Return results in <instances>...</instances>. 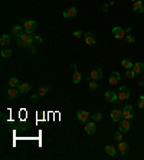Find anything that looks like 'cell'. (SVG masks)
I'll list each match as a JSON object with an SVG mask.
<instances>
[{"mask_svg": "<svg viewBox=\"0 0 144 160\" xmlns=\"http://www.w3.org/2000/svg\"><path fill=\"white\" fill-rule=\"evenodd\" d=\"M72 35H74V38H75V39H79V38L82 36V31H79V29H78V31H75Z\"/></svg>", "mask_w": 144, "mask_h": 160, "instance_id": "33", "label": "cell"}, {"mask_svg": "<svg viewBox=\"0 0 144 160\" xmlns=\"http://www.w3.org/2000/svg\"><path fill=\"white\" fill-rule=\"evenodd\" d=\"M133 9H134V12H137V13H143V12H144V5H143L141 0H137V2L133 3Z\"/></svg>", "mask_w": 144, "mask_h": 160, "instance_id": "15", "label": "cell"}, {"mask_svg": "<svg viewBox=\"0 0 144 160\" xmlns=\"http://www.w3.org/2000/svg\"><path fill=\"white\" fill-rule=\"evenodd\" d=\"M128 148H130V147H128V144H127L125 141H120V143H118V150H120V153H121L122 156H125V154L128 153Z\"/></svg>", "mask_w": 144, "mask_h": 160, "instance_id": "19", "label": "cell"}, {"mask_svg": "<svg viewBox=\"0 0 144 160\" xmlns=\"http://www.w3.org/2000/svg\"><path fill=\"white\" fill-rule=\"evenodd\" d=\"M138 85H140V87H144V81H140V82H138Z\"/></svg>", "mask_w": 144, "mask_h": 160, "instance_id": "38", "label": "cell"}, {"mask_svg": "<svg viewBox=\"0 0 144 160\" xmlns=\"http://www.w3.org/2000/svg\"><path fill=\"white\" fill-rule=\"evenodd\" d=\"M95 131H97V125H95L94 121L85 124V133H87V134H94Z\"/></svg>", "mask_w": 144, "mask_h": 160, "instance_id": "14", "label": "cell"}, {"mask_svg": "<svg viewBox=\"0 0 144 160\" xmlns=\"http://www.w3.org/2000/svg\"><path fill=\"white\" fill-rule=\"evenodd\" d=\"M121 65H122V68H124V69H131L134 64H133V61H131V59H128V58H127V59H122V61H121Z\"/></svg>", "mask_w": 144, "mask_h": 160, "instance_id": "22", "label": "cell"}, {"mask_svg": "<svg viewBox=\"0 0 144 160\" xmlns=\"http://www.w3.org/2000/svg\"><path fill=\"white\" fill-rule=\"evenodd\" d=\"M19 94H20L19 88H13V87H10V88L7 89V98H9V100H15Z\"/></svg>", "mask_w": 144, "mask_h": 160, "instance_id": "12", "label": "cell"}, {"mask_svg": "<svg viewBox=\"0 0 144 160\" xmlns=\"http://www.w3.org/2000/svg\"><path fill=\"white\" fill-rule=\"evenodd\" d=\"M104 100H105L108 104L117 102V101H118V94H117V92H112V91H105V92H104Z\"/></svg>", "mask_w": 144, "mask_h": 160, "instance_id": "3", "label": "cell"}, {"mask_svg": "<svg viewBox=\"0 0 144 160\" xmlns=\"http://www.w3.org/2000/svg\"><path fill=\"white\" fill-rule=\"evenodd\" d=\"M9 85H10V87H13V88H19V85H20V84H19V79H18L16 77H12V78L9 79Z\"/></svg>", "mask_w": 144, "mask_h": 160, "instance_id": "25", "label": "cell"}, {"mask_svg": "<svg viewBox=\"0 0 144 160\" xmlns=\"http://www.w3.org/2000/svg\"><path fill=\"white\" fill-rule=\"evenodd\" d=\"M12 55H13V52L10 49H6V48L2 49V58H10Z\"/></svg>", "mask_w": 144, "mask_h": 160, "instance_id": "26", "label": "cell"}, {"mask_svg": "<svg viewBox=\"0 0 144 160\" xmlns=\"http://www.w3.org/2000/svg\"><path fill=\"white\" fill-rule=\"evenodd\" d=\"M104 150H105V153H107L108 156H115V153H117V148H115L112 144H107Z\"/></svg>", "mask_w": 144, "mask_h": 160, "instance_id": "21", "label": "cell"}, {"mask_svg": "<svg viewBox=\"0 0 144 160\" xmlns=\"http://www.w3.org/2000/svg\"><path fill=\"white\" fill-rule=\"evenodd\" d=\"M9 43H10V36L9 35H2V38H0V45L7 46Z\"/></svg>", "mask_w": 144, "mask_h": 160, "instance_id": "23", "label": "cell"}, {"mask_svg": "<svg viewBox=\"0 0 144 160\" xmlns=\"http://www.w3.org/2000/svg\"><path fill=\"white\" fill-rule=\"evenodd\" d=\"M125 41H127L128 43H134V42H135V38H134L133 35H125Z\"/></svg>", "mask_w": 144, "mask_h": 160, "instance_id": "31", "label": "cell"}, {"mask_svg": "<svg viewBox=\"0 0 144 160\" xmlns=\"http://www.w3.org/2000/svg\"><path fill=\"white\" fill-rule=\"evenodd\" d=\"M81 79H82L81 72H79V71H75V72H74V75H72V82H74V84H79V82H81Z\"/></svg>", "mask_w": 144, "mask_h": 160, "instance_id": "24", "label": "cell"}, {"mask_svg": "<svg viewBox=\"0 0 144 160\" xmlns=\"http://www.w3.org/2000/svg\"><path fill=\"white\" fill-rule=\"evenodd\" d=\"M138 108H144V95L138 98Z\"/></svg>", "mask_w": 144, "mask_h": 160, "instance_id": "34", "label": "cell"}, {"mask_svg": "<svg viewBox=\"0 0 144 160\" xmlns=\"http://www.w3.org/2000/svg\"><path fill=\"white\" fill-rule=\"evenodd\" d=\"M33 41H35V42H36V43H42V42H43V41H42V38H41V36H35V35H33Z\"/></svg>", "mask_w": 144, "mask_h": 160, "instance_id": "35", "label": "cell"}, {"mask_svg": "<svg viewBox=\"0 0 144 160\" xmlns=\"http://www.w3.org/2000/svg\"><path fill=\"white\" fill-rule=\"evenodd\" d=\"M76 117H78V121H81V123H87L88 120H89V113L88 111H85V110H81V111H78V114H76Z\"/></svg>", "mask_w": 144, "mask_h": 160, "instance_id": "9", "label": "cell"}, {"mask_svg": "<svg viewBox=\"0 0 144 160\" xmlns=\"http://www.w3.org/2000/svg\"><path fill=\"white\" fill-rule=\"evenodd\" d=\"M131 69L134 71V74H135V75H138V74L144 72V62H135V64L133 65V68H131Z\"/></svg>", "mask_w": 144, "mask_h": 160, "instance_id": "13", "label": "cell"}, {"mask_svg": "<svg viewBox=\"0 0 144 160\" xmlns=\"http://www.w3.org/2000/svg\"><path fill=\"white\" fill-rule=\"evenodd\" d=\"M23 26H20V25H15L13 28H12V35H15V36H22L23 35Z\"/></svg>", "mask_w": 144, "mask_h": 160, "instance_id": "16", "label": "cell"}, {"mask_svg": "<svg viewBox=\"0 0 144 160\" xmlns=\"http://www.w3.org/2000/svg\"><path fill=\"white\" fill-rule=\"evenodd\" d=\"M114 138H115L118 143H120V141H122V131H120V130H118V131L114 134Z\"/></svg>", "mask_w": 144, "mask_h": 160, "instance_id": "29", "label": "cell"}, {"mask_svg": "<svg viewBox=\"0 0 144 160\" xmlns=\"http://www.w3.org/2000/svg\"><path fill=\"white\" fill-rule=\"evenodd\" d=\"M110 117H111V120H112V121L120 123V121L122 120V110H120V108H114V110H111Z\"/></svg>", "mask_w": 144, "mask_h": 160, "instance_id": "5", "label": "cell"}, {"mask_svg": "<svg viewBox=\"0 0 144 160\" xmlns=\"http://www.w3.org/2000/svg\"><path fill=\"white\" fill-rule=\"evenodd\" d=\"M125 75H127V78H130V79L135 77V74H134V71H133V69H127V72H125Z\"/></svg>", "mask_w": 144, "mask_h": 160, "instance_id": "32", "label": "cell"}, {"mask_svg": "<svg viewBox=\"0 0 144 160\" xmlns=\"http://www.w3.org/2000/svg\"><path fill=\"white\" fill-rule=\"evenodd\" d=\"M130 128H131L130 120H127V118H122V120L120 121V131H122V133H127V131H130Z\"/></svg>", "mask_w": 144, "mask_h": 160, "instance_id": "10", "label": "cell"}, {"mask_svg": "<svg viewBox=\"0 0 144 160\" xmlns=\"http://www.w3.org/2000/svg\"><path fill=\"white\" fill-rule=\"evenodd\" d=\"M118 81H120V74H118V72H112V74L110 75L108 82H110L111 85H117V84H118Z\"/></svg>", "mask_w": 144, "mask_h": 160, "instance_id": "20", "label": "cell"}, {"mask_svg": "<svg viewBox=\"0 0 144 160\" xmlns=\"http://www.w3.org/2000/svg\"><path fill=\"white\" fill-rule=\"evenodd\" d=\"M117 94H118V100L120 101H125V100L130 98V88L125 87V85H122V87H120V89H118Z\"/></svg>", "mask_w": 144, "mask_h": 160, "instance_id": "2", "label": "cell"}, {"mask_svg": "<svg viewBox=\"0 0 144 160\" xmlns=\"http://www.w3.org/2000/svg\"><path fill=\"white\" fill-rule=\"evenodd\" d=\"M39 97H41L39 94H33V95H32V101H35V102H36V101L39 100Z\"/></svg>", "mask_w": 144, "mask_h": 160, "instance_id": "36", "label": "cell"}, {"mask_svg": "<svg viewBox=\"0 0 144 160\" xmlns=\"http://www.w3.org/2000/svg\"><path fill=\"white\" fill-rule=\"evenodd\" d=\"M23 29L26 31V33L33 35V32H35V29H36V22H35V20H26V22L23 23Z\"/></svg>", "mask_w": 144, "mask_h": 160, "instance_id": "6", "label": "cell"}, {"mask_svg": "<svg viewBox=\"0 0 144 160\" xmlns=\"http://www.w3.org/2000/svg\"><path fill=\"white\" fill-rule=\"evenodd\" d=\"M85 43L87 45H95L97 43V39H95V36H94V33H91V32H88L87 35H85Z\"/></svg>", "mask_w": 144, "mask_h": 160, "instance_id": "17", "label": "cell"}, {"mask_svg": "<svg viewBox=\"0 0 144 160\" xmlns=\"http://www.w3.org/2000/svg\"><path fill=\"white\" fill-rule=\"evenodd\" d=\"M97 88H98V85H97V81H95V79H91V81H89V89L95 91Z\"/></svg>", "mask_w": 144, "mask_h": 160, "instance_id": "30", "label": "cell"}, {"mask_svg": "<svg viewBox=\"0 0 144 160\" xmlns=\"http://www.w3.org/2000/svg\"><path fill=\"white\" fill-rule=\"evenodd\" d=\"M32 89V85L29 84V82H22L20 85H19V91H20V94H26V92H29Z\"/></svg>", "mask_w": 144, "mask_h": 160, "instance_id": "18", "label": "cell"}, {"mask_svg": "<svg viewBox=\"0 0 144 160\" xmlns=\"http://www.w3.org/2000/svg\"><path fill=\"white\" fill-rule=\"evenodd\" d=\"M125 31L122 29V28H120V26H114L112 28V35H114V38L115 39H122L124 36H125Z\"/></svg>", "mask_w": 144, "mask_h": 160, "instance_id": "7", "label": "cell"}, {"mask_svg": "<svg viewBox=\"0 0 144 160\" xmlns=\"http://www.w3.org/2000/svg\"><path fill=\"white\" fill-rule=\"evenodd\" d=\"M108 6H110V5H104V6H102V12H107V10H108Z\"/></svg>", "mask_w": 144, "mask_h": 160, "instance_id": "37", "label": "cell"}, {"mask_svg": "<svg viewBox=\"0 0 144 160\" xmlns=\"http://www.w3.org/2000/svg\"><path fill=\"white\" fill-rule=\"evenodd\" d=\"M49 91V88L48 87H41L39 89H38V94L41 95V97H43V95H46V92Z\"/></svg>", "mask_w": 144, "mask_h": 160, "instance_id": "27", "label": "cell"}, {"mask_svg": "<svg viewBox=\"0 0 144 160\" xmlns=\"http://www.w3.org/2000/svg\"><path fill=\"white\" fill-rule=\"evenodd\" d=\"M134 117V110L131 105H125L124 110H122V118H127V120H131Z\"/></svg>", "mask_w": 144, "mask_h": 160, "instance_id": "8", "label": "cell"}, {"mask_svg": "<svg viewBox=\"0 0 144 160\" xmlns=\"http://www.w3.org/2000/svg\"><path fill=\"white\" fill-rule=\"evenodd\" d=\"M131 2H133V3H134V2H137V0H131Z\"/></svg>", "mask_w": 144, "mask_h": 160, "instance_id": "39", "label": "cell"}, {"mask_svg": "<svg viewBox=\"0 0 144 160\" xmlns=\"http://www.w3.org/2000/svg\"><path fill=\"white\" fill-rule=\"evenodd\" d=\"M33 42H35V41H33V35H30V33H23L22 36L18 38V45H19V46H23V48L32 46Z\"/></svg>", "mask_w": 144, "mask_h": 160, "instance_id": "1", "label": "cell"}, {"mask_svg": "<svg viewBox=\"0 0 144 160\" xmlns=\"http://www.w3.org/2000/svg\"><path fill=\"white\" fill-rule=\"evenodd\" d=\"M91 118H92L94 121H101V120H102V114H101V113H95V114L91 115Z\"/></svg>", "mask_w": 144, "mask_h": 160, "instance_id": "28", "label": "cell"}, {"mask_svg": "<svg viewBox=\"0 0 144 160\" xmlns=\"http://www.w3.org/2000/svg\"><path fill=\"white\" fill-rule=\"evenodd\" d=\"M76 13H78L76 7H69V9H66V10L64 12V18H65V19H71V18H75Z\"/></svg>", "mask_w": 144, "mask_h": 160, "instance_id": "11", "label": "cell"}, {"mask_svg": "<svg viewBox=\"0 0 144 160\" xmlns=\"http://www.w3.org/2000/svg\"><path fill=\"white\" fill-rule=\"evenodd\" d=\"M89 79H95V81H99V79H102V69L99 68V66H95L91 72H89V77H88Z\"/></svg>", "mask_w": 144, "mask_h": 160, "instance_id": "4", "label": "cell"}]
</instances>
